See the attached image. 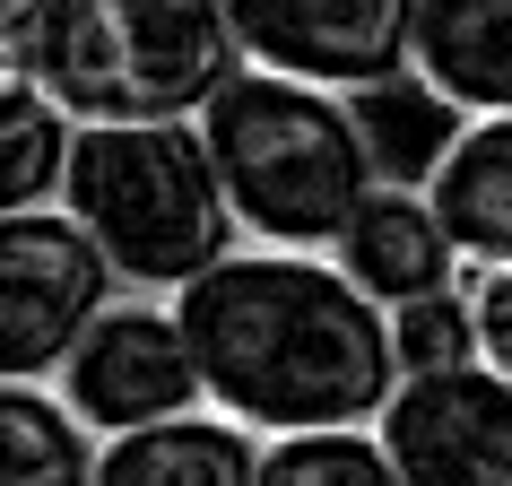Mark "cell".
<instances>
[{
  "mask_svg": "<svg viewBox=\"0 0 512 486\" xmlns=\"http://www.w3.org/2000/svg\"><path fill=\"white\" fill-rule=\"evenodd\" d=\"M417 87L452 113H512V0H417Z\"/></svg>",
  "mask_w": 512,
  "mask_h": 486,
  "instance_id": "7c38bea8",
  "label": "cell"
},
{
  "mask_svg": "<svg viewBox=\"0 0 512 486\" xmlns=\"http://www.w3.org/2000/svg\"><path fill=\"white\" fill-rule=\"evenodd\" d=\"M70 157H79V113L9 61V79H0V209L61 200L70 191Z\"/></svg>",
  "mask_w": 512,
  "mask_h": 486,
  "instance_id": "5bb4252c",
  "label": "cell"
},
{
  "mask_svg": "<svg viewBox=\"0 0 512 486\" xmlns=\"http://www.w3.org/2000/svg\"><path fill=\"white\" fill-rule=\"evenodd\" d=\"M469 296H478V348L512 374V270H478Z\"/></svg>",
  "mask_w": 512,
  "mask_h": 486,
  "instance_id": "e0dca14e",
  "label": "cell"
},
{
  "mask_svg": "<svg viewBox=\"0 0 512 486\" xmlns=\"http://www.w3.org/2000/svg\"><path fill=\"white\" fill-rule=\"evenodd\" d=\"M200 131H209V157L235 191V217L252 243L330 252L382 183V148L365 113L348 105V87L296 79V70L243 61L217 87V105L200 113Z\"/></svg>",
  "mask_w": 512,
  "mask_h": 486,
  "instance_id": "7a4b0ae2",
  "label": "cell"
},
{
  "mask_svg": "<svg viewBox=\"0 0 512 486\" xmlns=\"http://www.w3.org/2000/svg\"><path fill=\"white\" fill-rule=\"evenodd\" d=\"M235 35L261 70L382 96L417 79V0H226Z\"/></svg>",
  "mask_w": 512,
  "mask_h": 486,
  "instance_id": "ba28073f",
  "label": "cell"
},
{
  "mask_svg": "<svg viewBox=\"0 0 512 486\" xmlns=\"http://www.w3.org/2000/svg\"><path fill=\"white\" fill-rule=\"evenodd\" d=\"M9 61L79 122H200L252 53L226 0H53Z\"/></svg>",
  "mask_w": 512,
  "mask_h": 486,
  "instance_id": "3957f363",
  "label": "cell"
},
{
  "mask_svg": "<svg viewBox=\"0 0 512 486\" xmlns=\"http://www.w3.org/2000/svg\"><path fill=\"white\" fill-rule=\"evenodd\" d=\"M105 434L61 400V382H0V486H96Z\"/></svg>",
  "mask_w": 512,
  "mask_h": 486,
  "instance_id": "4fadbf2b",
  "label": "cell"
},
{
  "mask_svg": "<svg viewBox=\"0 0 512 486\" xmlns=\"http://www.w3.org/2000/svg\"><path fill=\"white\" fill-rule=\"evenodd\" d=\"M200 356V382L252 434L304 426H374L400 391V330L391 304L365 296L339 252L252 243L226 252L174 296Z\"/></svg>",
  "mask_w": 512,
  "mask_h": 486,
  "instance_id": "6da1fadb",
  "label": "cell"
},
{
  "mask_svg": "<svg viewBox=\"0 0 512 486\" xmlns=\"http://www.w3.org/2000/svg\"><path fill=\"white\" fill-rule=\"evenodd\" d=\"M374 426L408 486H512V374L495 356L400 374Z\"/></svg>",
  "mask_w": 512,
  "mask_h": 486,
  "instance_id": "52a82bcc",
  "label": "cell"
},
{
  "mask_svg": "<svg viewBox=\"0 0 512 486\" xmlns=\"http://www.w3.org/2000/svg\"><path fill=\"white\" fill-rule=\"evenodd\" d=\"M261 443L270 434H252L209 400L183 417H157V426L105 434L96 486H261Z\"/></svg>",
  "mask_w": 512,
  "mask_h": 486,
  "instance_id": "30bf717a",
  "label": "cell"
},
{
  "mask_svg": "<svg viewBox=\"0 0 512 486\" xmlns=\"http://www.w3.org/2000/svg\"><path fill=\"white\" fill-rule=\"evenodd\" d=\"M426 191L469 270H512V113H460V131L426 165Z\"/></svg>",
  "mask_w": 512,
  "mask_h": 486,
  "instance_id": "8fae6325",
  "label": "cell"
},
{
  "mask_svg": "<svg viewBox=\"0 0 512 486\" xmlns=\"http://www.w3.org/2000/svg\"><path fill=\"white\" fill-rule=\"evenodd\" d=\"M391 330H400V365H408V374H417V365H460V356H486V348H478V296H460V287L400 304V313H391Z\"/></svg>",
  "mask_w": 512,
  "mask_h": 486,
  "instance_id": "2e32d148",
  "label": "cell"
},
{
  "mask_svg": "<svg viewBox=\"0 0 512 486\" xmlns=\"http://www.w3.org/2000/svg\"><path fill=\"white\" fill-rule=\"evenodd\" d=\"M53 382L96 434H131V426H157V417H183V408L209 400L174 296H148V287L139 296H113Z\"/></svg>",
  "mask_w": 512,
  "mask_h": 486,
  "instance_id": "8992f818",
  "label": "cell"
},
{
  "mask_svg": "<svg viewBox=\"0 0 512 486\" xmlns=\"http://www.w3.org/2000/svg\"><path fill=\"white\" fill-rule=\"evenodd\" d=\"M113 287L122 270L70 200L0 209V382H53Z\"/></svg>",
  "mask_w": 512,
  "mask_h": 486,
  "instance_id": "5b68a950",
  "label": "cell"
},
{
  "mask_svg": "<svg viewBox=\"0 0 512 486\" xmlns=\"http://www.w3.org/2000/svg\"><path fill=\"white\" fill-rule=\"evenodd\" d=\"M261 486H408L382 426H304L261 443Z\"/></svg>",
  "mask_w": 512,
  "mask_h": 486,
  "instance_id": "9a60e30c",
  "label": "cell"
},
{
  "mask_svg": "<svg viewBox=\"0 0 512 486\" xmlns=\"http://www.w3.org/2000/svg\"><path fill=\"white\" fill-rule=\"evenodd\" d=\"M339 252V270L365 287V296H382L391 313L417 296H443V287H460V270H469V252H460V235L443 226V209H434L426 183H391L382 174L374 200L348 217V235L330 243Z\"/></svg>",
  "mask_w": 512,
  "mask_h": 486,
  "instance_id": "9c48e42d",
  "label": "cell"
},
{
  "mask_svg": "<svg viewBox=\"0 0 512 486\" xmlns=\"http://www.w3.org/2000/svg\"><path fill=\"white\" fill-rule=\"evenodd\" d=\"M61 200L96 226L122 287H148V296H183L243 235L200 122H79Z\"/></svg>",
  "mask_w": 512,
  "mask_h": 486,
  "instance_id": "277c9868",
  "label": "cell"
},
{
  "mask_svg": "<svg viewBox=\"0 0 512 486\" xmlns=\"http://www.w3.org/2000/svg\"><path fill=\"white\" fill-rule=\"evenodd\" d=\"M44 9H53V0H0V44H18V35H27Z\"/></svg>",
  "mask_w": 512,
  "mask_h": 486,
  "instance_id": "ac0fdd59",
  "label": "cell"
}]
</instances>
